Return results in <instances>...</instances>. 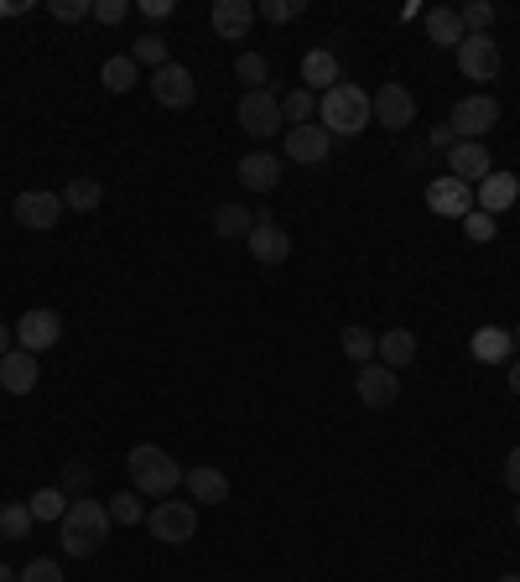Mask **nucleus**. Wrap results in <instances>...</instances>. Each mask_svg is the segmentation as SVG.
I'll return each instance as SVG.
<instances>
[{"label":"nucleus","mask_w":520,"mask_h":582,"mask_svg":"<svg viewBox=\"0 0 520 582\" xmlns=\"http://www.w3.org/2000/svg\"><path fill=\"white\" fill-rule=\"evenodd\" d=\"M500 42L495 37H463L459 42V73L468 83H489L500 79Z\"/></svg>","instance_id":"8"},{"label":"nucleus","mask_w":520,"mask_h":582,"mask_svg":"<svg viewBox=\"0 0 520 582\" xmlns=\"http://www.w3.org/2000/svg\"><path fill=\"white\" fill-rule=\"evenodd\" d=\"M11 343H16V328H5V322H0V354H11Z\"/></svg>","instance_id":"46"},{"label":"nucleus","mask_w":520,"mask_h":582,"mask_svg":"<svg viewBox=\"0 0 520 582\" xmlns=\"http://www.w3.org/2000/svg\"><path fill=\"white\" fill-rule=\"evenodd\" d=\"M214 32L219 42H245L256 26V0H214Z\"/></svg>","instance_id":"17"},{"label":"nucleus","mask_w":520,"mask_h":582,"mask_svg":"<svg viewBox=\"0 0 520 582\" xmlns=\"http://www.w3.org/2000/svg\"><path fill=\"white\" fill-rule=\"evenodd\" d=\"M516 525H520V504H516Z\"/></svg>","instance_id":"51"},{"label":"nucleus","mask_w":520,"mask_h":582,"mask_svg":"<svg viewBox=\"0 0 520 582\" xmlns=\"http://www.w3.org/2000/svg\"><path fill=\"white\" fill-rule=\"evenodd\" d=\"M453 146H459L453 125H432V130H427V151H453Z\"/></svg>","instance_id":"43"},{"label":"nucleus","mask_w":520,"mask_h":582,"mask_svg":"<svg viewBox=\"0 0 520 582\" xmlns=\"http://www.w3.org/2000/svg\"><path fill=\"white\" fill-rule=\"evenodd\" d=\"M375 360H381L385 369H406V364L417 360V333H411V328H385L381 343H375Z\"/></svg>","instance_id":"22"},{"label":"nucleus","mask_w":520,"mask_h":582,"mask_svg":"<svg viewBox=\"0 0 520 582\" xmlns=\"http://www.w3.org/2000/svg\"><path fill=\"white\" fill-rule=\"evenodd\" d=\"M104 203V187L94 178H74L63 187V208H74V214H94Z\"/></svg>","instance_id":"28"},{"label":"nucleus","mask_w":520,"mask_h":582,"mask_svg":"<svg viewBox=\"0 0 520 582\" xmlns=\"http://www.w3.org/2000/svg\"><path fill=\"white\" fill-rule=\"evenodd\" d=\"M510 349H516V339H510V328H479L474 333V360L479 364H500V360H510Z\"/></svg>","instance_id":"27"},{"label":"nucleus","mask_w":520,"mask_h":582,"mask_svg":"<svg viewBox=\"0 0 520 582\" xmlns=\"http://www.w3.org/2000/svg\"><path fill=\"white\" fill-rule=\"evenodd\" d=\"M370 121H375V110L360 83H334L328 94H318V125L328 136H364Z\"/></svg>","instance_id":"1"},{"label":"nucleus","mask_w":520,"mask_h":582,"mask_svg":"<svg viewBox=\"0 0 520 582\" xmlns=\"http://www.w3.org/2000/svg\"><path fill=\"white\" fill-rule=\"evenodd\" d=\"M0 582H16V572H11V567L0 562Z\"/></svg>","instance_id":"48"},{"label":"nucleus","mask_w":520,"mask_h":582,"mask_svg":"<svg viewBox=\"0 0 520 582\" xmlns=\"http://www.w3.org/2000/svg\"><path fill=\"white\" fill-rule=\"evenodd\" d=\"M245 244H250V255H256L260 265H281L286 255H292V235H286L276 219H265V214H260L256 229L245 235Z\"/></svg>","instance_id":"14"},{"label":"nucleus","mask_w":520,"mask_h":582,"mask_svg":"<svg viewBox=\"0 0 520 582\" xmlns=\"http://www.w3.org/2000/svg\"><path fill=\"white\" fill-rule=\"evenodd\" d=\"M495 172V161H489V151H484V141H459L453 151H448V178L468 182V187H479L484 178Z\"/></svg>","instance_id":"16"},{"label":"nucleus","mask_w":520,"mask_h":582,"mask_svg":"<svg viewBox=\"0 0 520 582\" xmlns=\"http://www.w3.org/2000/svg\"><path fill=\"white\" fill-rule=\"evenodd\" d=\"M343 360H354V364H370L375 360V343H381V333H370V328H360V322H354V328H343Z\"/></svg>","instance_id":"30"},{"label":"nucleus","mask_w":520,"mask_h":582,"mask_svg":"<svg viewBox=\"0 0 520 582\" xmlns=\"http://www.w3.org/2000/svg\"><path fill=\"white\" fill-rule=\"evenodd\" d=\"M140 11L151 21H161V16H172V0H140Z\"/></svg>","instance_id":"45"},{"label":"nucleus","mask_w":520,"mask_h":582,"mask_svg":"<svg viewBox=\"0 0 520 582\" xmlns=\"http://www.w3.org/2000/svg\"><path fill=\"white\" fill-rule=\"evenodd\" d=\"M94 16V0H53V21H83Z\"/></svg>","instance_id":"42"},{"label":"nucleus","mask_w":520,"mask_h":582,"mask_svg":"<svg viewBox=\"0 0 520 582\" xmlns=\"http://www.w3.org/2000/svg\"><path fill=\"white\" fill-rule=\"evenodd\" d=\"M104 536H110V510L100 500H89V494L68 504V515L58 521V541L68 557H94Z\"/></svg>","instance_id":"2"},{"label":"nucleus","mask_w":520,"mask_h":582,"mask_svg":"<svg viewBox=\"0 0 520 582\" xmlns=\"http://www.w3.org/2000/svg\"><path fill=\"white\" fill-rule=\"evenodd\" d=\"M427 208H432L438 219H459L463 224L479 203H474V187H468V182H459V178H448V172H442V178L427 182Z\"/></svg>","instance_id":"7"},{"label":"nucleus","mask_w":520,"mask_h":582,"mask_svg":"<svg viewBox=\"0 0 520 582\" xmlns=\"http://www.w3.org/2000/svg\"><path fill=\"white\" fill-rule=\"evenodd\" d=\"M334 151V136L323 125H286V157L302 161V167H318Z\"/></svg>","instance_id":"15"},{"label":"nucleus","mask_w":520,"mask_h":582,"mask_svg":"<svg viewBox=\"0 0 520 582\" xmlns=\"http://www.w3.org/2000/svg\"><path fill=\"white\" fill-rule=\"evenodd\" d=\"M235 79L250 83V89H265V79H271V62L260 58V53H240V62H235Z\"/></svg>","instance_id":"35"},{"label":"nucleus","mask_w":520,"mask_h":582,"mask_svg":"<svg viewBox=\"0 0 520 582\" xmlns=\"http://www.w3.org/2000/svg\"><path fill=\"white\" fill-rule=\"evenodd\" d=\"M459 16H463V32H468V37H489V26H495V16H500V11H495L489 0H468Z\"/></svg>","instance_id":"34"},{"label":"nucleus","mask_w":520,"mask_h":582,"mask_svg":"<svg viewBox=\"0 0 520 582\" xmlns=\"http://www.w3.org/2000/svg\"><path fill=\"white\" fill-rule=\"evenodd\" d=\"M89 483H94V473H89V463H68V468H63V494H68V500H83V494H89Z\"/></svg>","instance_id":"37"},{"label":"nucleus","mask_w":520,"mask_h":582,"mask_svg":"<svg viewBox=\"0 0 520 582\" xmlns=\"http://www.w3.org/2000/svg\"><path fill=\"white\" fill-rule=\"evenodd\" d=\"M100 83L110 89V94H131L140 83V68H136V58L131 53H115V58H104V68H100Z\"/></svg>","instance_id":"26"},{"label":"nucleus","mask_w":520,"mask_h":582,"mask_svg":"<svg viewBox=\"0 0 520 582\" xmlns=\"http://www.w3.org/2000/svg\"><path fill=\"white\" fill-rule=\"evenodd\" d=\"M334 83H343L339 73V58H334V47H313L307 58H302V89H334Z\"/></svg>","instance_id":"21"},{"label":"nucleus","mask_w":520,"mask_h":582,"mask_svg":"<svg viewBox=\"0 0 520 582\" xmlns=\"http://www.w3.org/2000/svg\"><path fill=\"white\" fill-rule=\"evenodd\" d=\"M26 504H32V521H63V515H68V504H74V500H68V494H63L58 483H53V489H37V494H32Z\"/></svg>","instance_id":"32"},{"label":"nucleus","mask_w":520,"mask_h":582,"mask_svg":"<svg viewBox=\"0 0 520 582\" xmlns=\"http://www.w3.org/2000/svg\"><path fill=\"white\" fill-rule=\"evenodd\" d=\"M448 125H453L459 141H484V136L500 125V100H495V94H468V100L453 104Z\"/></svg>","instance_id":"5"},{"label":"nucleus","mask_w":520,"mask_h":582,"mask_svg":"<svg viewBox=\"0 0 520 582\" xmlns=\"http://www.w3.org/2000/svg\"><path fill=\"white\" fill-rule=\"evenodd\" d=\"M131 16V0H94V21L100 26H121Z\"/></svg>","instance_id":"41"},{"label":"nucleus","mask_w":520,"mask_h":582,"mask_svg":"<svg viewBox=\"0 0 520 582\" xmlns=\"http://www.w3.org/2000/svg\"><path fill=\"white\" fill-rule=\"evenodd\" d=\"M131 58H136V68H151V73L172 62V58H167V37H161V32H146V37H136Z\"/></svg>","instance_id":"31"},{"label":"nucleus","mask_w":520,"mask_h":582,"mask_svg":"<svg viewBox=\"0 0 520 582\" xmlns=\"http://www.w3.org/2000/svg\"><path fill=\"white\" fill-rule=\"evenodd\" d=\"M32 525V504H0V541H21Z\"/></svg>","instance_id":"33"},{"label":"nucleus","mask_w":520,"mask_h":582,"mask_svg":"<svg viewBox=\"0 0 520 582\" xmlns=\"http://www.w3.org/2000/svg\"><path fill=\"white\" fill-rule=\"evenodd\" d=\"M463 235H468L474 244H489L495 235H500V219H495V214H484V208H474V214L463 219Z\"/></svg>","instance_id":"38"},{"label":"nucleus","mask_w":520,"mask_h":582,"mask_svg":"<svg viewBox=\"0 0 520 582\" xmlns=\"http://www.w3.org/2000/svg\"><path fill=\"white\" fill-rule=\"evenodd\" d=\"M11 219H16L21 229H53V224L63 219V193L26 187V193H16V203H11Z\"/></svg>","instance_id":"10"},{"label":"nucleus","mask_w":520,"mask_h":582,"mask_svg":"<svg viewBox=\"0 0 520 582\" xmlns=\"http://www.w3.org/2000/svg\"><path fill=\"white\" fill-rule=\"evenodd\" d=\"M182 489L199 504H224L229 500V479H224L214 463H199V468H182Z\"/></svg>","instance_id":"20"},{"label":"nucleus","mask_w":520,"mask_h":582,"mask_svg":"<svg viewBox=\"0 0 520 582\" xmlns=\"http://www.w3.org/2000/svg\"><path fill=\"white\" fill-rule=\"evenodd\" d=\"M500 582H520V572H505V578Z\"/></svg>","instance_id":"50"},{"label":"nucleus","mask_w":520,"mask_h":582,"mask_svg":"<svg viewBox=\"0 0 520 582\" xmlns=\"http://www.w3.org/2000/svg\"><path fill=\"white\" fill-rule=\"evenodd\" d=\"M510 396H520V360L510 364Z\"/></svg>","instance_id":"47"},{"label":"nucleus","mask_w":520,"mask_h":582,"mask_svg":"<svg viewBox=\"0 0 520 582\" xmlns=\"http://www.w3.org/2000/svg\"><path fill=\"white\" fill-rule=\"evenodd\" d=\"M281 115H286V125H313V121H318V94L297 83V89L281 100Z\"/></svg>","instance_id":"29"},{"label":"nucleus","mask_w":520,"mask_h":582,"mask_svg":"<svg viewBox=\"0 0 520 582\" xmlns=\"http://www.w3.org/2000/svg\"><path fill=\"white\" fill-rule=\"evenodd\" d=\"M510 339H516V349H520V322H516V328H510Z\"/></svg>","instance_id":"49"},{"label":"nucleus","mask_w":520,"mask_h":582,"mask_svg":"<svg viewBox=\"0 0 520 582\" xmlns=\"http://www.w3.org/2000/svg\"><path fill=\"white\" fill-rule=\"evenodd\" d=\"M516 198H520V178H516V172H489V178L474 187V203H479L484 214H495V219H500L505 208H516Z\"/></svg>","instance_id":"19"},{"label":"nucleus","mask_w":520,"mask_h":582,"mask_svg":"<svg viewBox=\"0 0 520 582\" xmlns=\"http://www.w3.org/2000/svg\"><path fill=\"white\" fill-rule=\"evenodd\" d=\"M250 229H256V214H250L245 203H219V208H214V235H219V240H245Z\"/></svg>","instance_id":"25"},{"label":"nucleus","mask_w":520,"mask_h":582,"mask_svg":"<svg viewBox=\"0 0 520 582\" xmlns=\"http://www.w3.org/2000/svg\"><path fill=\"white\" fill-rule=\"evenodd\" d=\"M505 483H510V494L520 500V447H510V458H505Z\"/></svg>","instance_id":"44"},{"label":"nucleus","mask_w":520,"mask_h":582,"mask_svg":"<svg viewBox=\"0 0 520 582\" xmlns=\"http://www.w3.org/2000/svg\"><path fill=\"white\" fill-rule=\"evenodd\" d=\"M240 130L245 136H256V141H265V136H276V130H286V115H281V100L271 94V89H245L240 94Z\"/></svg>","instance_id":"4"},{"label":"nucleus","mask_w":520,"mask_h":582,"mask_svg":"<svg viewBox=\"0 0 520 582\" xmlns=\"http://www.w3.org/2000/svg\"><path fill=\"white\" fill-rule=\"evenodd\" d=\"M427 37L438 42V47H453V53H459V42L468 37V32H463V16L453 5H432V11H427Z\"/></svg>","instance_id":"24"},{"label":"nucleus","mask_w":520,"mask_h":582,"mask_svg":"<svg viewBox=\"0 0 520 582\" xmlns=\"http://www.w3.org/2000/svg\"><path fill=\"white\" fill-rule=\"evenodd\" d=\"M16 582H63V567L53 557H32V562L16 572Z\"/></svg>","instance_id":"40"},{"label":"nucleus","mask_w":520,"mask_h":582,"mask_svg":"<svg viewBox=\"0 0 520 582\" xmlns=\"http://www.w3.org/2000/svg\"><path fill=\"white\" fill-rule=\"evenodd\" d=\"M151 94H157V104H167V110H188V104L199 100V83H193V73H188L182 62H167V68L151 73Z\"/></svg>","instance_id":"13"},{"label":"nucleus","mask_w":520,"mask_h":582,"mask_svg":"<svg viewBox=\"0 0 520 582\" xmlns=\"http://www.w3.org/2000/svg\"><path fill=\"white\" fill-rule=\"evenodd\" d=\"M256 16H260V21H271V26H286V21H297V16H302V0H260Z\"/></svg>","instance_id":"39"},{"label":"nucleus","mask_w":520,"mask_h":582,"mask_svg":"<svg viewBox=\"0 0 520 582\" xmlns=\"http://www.w3.org/2000/svg\"><path fill=\"white\" fill-rule=\"evenodd\" d=\"M104 510H110V525H140L146 521V510H140L136 494H115V500H104Z\"/></svg>","instance_id":"36"},{"label":"nucleus","mask_w":520,"mask_h":582,"mask_svg":"<svg viewBox=\"0 0 520 582\" xmlns=\"http://www.w3.org/2000/svg\"><path fill=\"white\" fill-rule=\"evenodd\" d=\"M125 468H131V479H136V489L146 500H167V494H178V483H182L178 458L167 447H157V442H136Z\"/></svg>","instance_id":"3"},{"label":"nucleus","mask_w":520,"mask_h":582,"mask_svg":"<svg viewBox=\"0 0 520 582\" xmlns=\"http://www.w3.org/2000/svg\"><path fill=\"white\" fill-rule=\"evenodd\" d=\"M0 390L5 396H32L37 390V354H26V349L0 354Z\"/></svg>","instance_id":"18"},{"label":"nucleus","mask_w":520,"mask_h":582,"mask_svg":"<svg viewBox=\"0 0 520 582\" xmlns=\"http://www.w3.org/2000/svg\"><path fill=\"white\" fill-rule=\"evenodd\" d=\"M354 390H360V401L370 406V411H385V406L400 401V375H396V369H385L381 360H370V364H360Z\"/></svg>","instance_id":"9"},{"label":"nucleus","mask_w":520,"mask_h":582,"mask_svg":"<svg viewBox=\"0 0 520 582\" xmlns=\"http://www.w3.org/2000/svg\"><path fill=\"white\" fill-rule=\"evenodd\" d=\"M240 182L250 193H271L281 182V161L271 151H250V157H240Z\"/></svg>","instance_id":"23"},{"label":"nucleus","mask_w":520,"mask_h":582,"mask_svg":"<svg viewBox=\"0 0 520 582\" xmlns=\"http://www.w3.org/2000/svg\"><path fill=\"white\" fill-rule=\"evenodd\" d=\"M146 530L167 546H188L193 536H199V510H193L188 500H161L157 510L146 515Z\"/></svg>","instance_id":"6"},{"label":"nucleus","mask_w":520,"mask_h":582,"mask_svg":"<svg viewBox=\"0 0 520 582\" xmlns=\"http://www.w3.org/2000/svg\"><path fill=\"white\" fill-rule=\"evenodd\" d=\"M370 110H375V121H381L385 130H406V125L417 121V100H411L406 83H381V89L370 94Z\"/></svg>","instance_id":"11"},{"label":"nucleus","mask_w":520,"mask_h":582,"mask_svg":"<svg viewBox=\"0 0 520 582\" xmlns=\"http://www.w3.org/2000/svg\"><path fill=\"white\" fill-rule=\"evenodd\" d=\"M58 339H63V318L53 312V307H32V312H21V322H16V349H26V354H42V349H53Z\"/></svg>","instance_id":"12"}]
</instances>
